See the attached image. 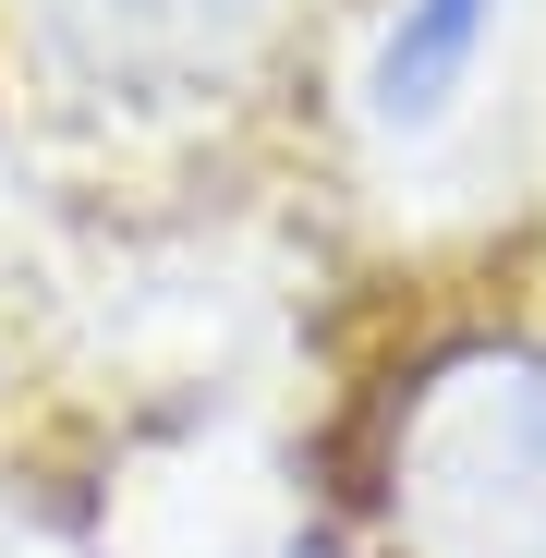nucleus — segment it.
<instances>
[{
    "mask_svg": "<svg viewBox=\"0 0 546 558\" xmlns=\"http://www.w3.org/2000/svg\"><path fill=\"white\" fill-rule=\"evenodd\" d=\"M389 534L413 558H546V340H449L401 389Z\"/></svg>",
    "mask_w": 546,
    "mask_h": 558,
    "instance_id": "1",
    "label": "nucleus"
},
{
    "mask_svg": "<svg viewBox=\"0 0 546 558\" xmlns=\"http://www.w3.org/2000/svg\"><path fill=\"white\" fill-rule=\"evenodd\" d=\"M13 13L61 85L158 110V98H219L280 0H13Z\"/></svg>",
    "mask_w": 546,
    "mask_h": 558,
    "instance_id": "2",
    "label": "nucleus"
},
{
    "mask_svg": "<svg viewBox=\"0 0 546 558\" xmlns=\"http://www.w3.org/2000/svg\"><path fill=\"white\" fill-rule=\"evenodd\" d=\"M486 25H498V0H401V25H389V49H377V122H401V134L437 122L449 98H462Z\"/></svg>",
    "mask_w": 546,
    "mask_h": 558,
    "instance_id": "3",
    "label": "nucleus"
}]
</instances>
